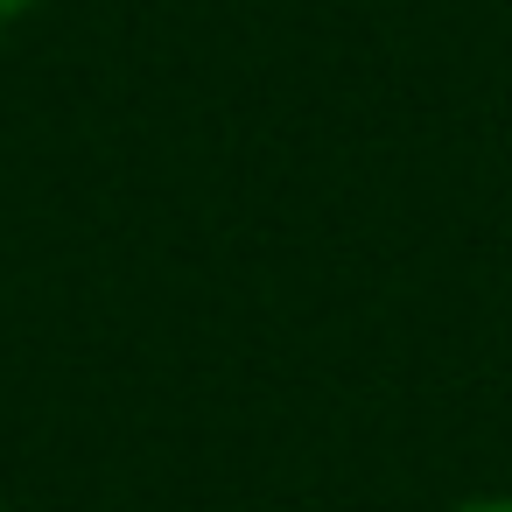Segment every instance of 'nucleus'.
<instances>
[{"label": "nucleus", "mask_w": 512, "mask_h": 512, "mask_svg": "<svg viewBox=\"0 0 512 512\" xmlns=\"http://www.w3.org/2000/svg\"><path fill=\"white\" fill-rule=\"evenodd\" d=\"M463 512H512V498H484V505H463Z\"/></svg>", "instance_id": "obj_2"}, {"label": "nucleus", "mask_w": 512, "mask_h": 512, "mask_svg": "<svg viewBox=\"0 0 512 512\" xmlns=\"http://www.w3.org/2000/svg\"><path fill=\"white\" fill-rule=\"evenodd\" d=\"M36 0H0V22H15V15H29Z\"/></svg>", "instance_id": "obj_1"}]
</instances>
